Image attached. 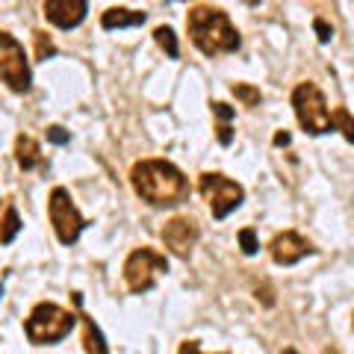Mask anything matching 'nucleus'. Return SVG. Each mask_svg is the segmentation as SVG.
<instances>
[{"label": "nucleus", "instance_id": "nucleus-23", "mask_svg": "<svg viewBox=\"0 0 354 354\" xmlns=\"http://www.w3.org/2000/svg\"><path fill=\"white\" fill-rule=\"evenodd\" d=\"M313 30H316V36H319V41H330V36H334V30H330L322 18H316L313 21Z\"/></svg>", "mask_w": 354, "mask_h": 354}, {"label": "nucleus", "instance_id": "nucleus-15", "mask_svg": "<svg viewBox=\"0 0 354 354\" xmlns=\"http://www.w3.org/2000/svg\"><path fill=\"white\" fill-rule=\"evenodd\" d=\"M21 230V218H18V209L15 204H6V213H3V221H0V245H9Z\"/></svg>", "mask_w": 354, "mask_h": 354}, {"label": "nucleus", "instance_id": "nucleus-30", "mask_svg": "<svg viewBox=\"0 0 354 354\" xmlns=\"http://www.w3.org/2000/svg\"><path fill=\"white\" fill-rule=\"evenodd\" d=\"M351 325H354V313H351Z\"/></svg>", "mask_w": 354, "mask_h": 354}, {"label": "nucleus", "instance_id": "nucleus-13", "mask_svg": "<svg viewBox=\"0 0 354 354\" xmlns=\"http://www.w3.org/2000/svg\"><path fill=\"white\" fill-rule=\"evenodd\" d=\"M15 160H18V165L24 171H32V169H39V165L44 162L41 160V148H39V142L32 139V136H21L15 139Z\"/></svg>", "mask_w": 354, "mask_h": 354}, {"label": "nucleus", "instance_id": "nucleus-11", "mask_svg": "<svg viewBox=\"0 0 354 354\" xmlns=\"http://www.w3.org/2000/svg\"><path fill=\"white\" fill-rule=\"evenodd\" d=\"M41 9H44V18H48L53 27L71 30L86 18L88 3L86 0H44Z\"/></svg>", "mask_w": 354, "mask_h": 354}, {"label": "nucleus", "instance_id": "nucleus-28", "mask_svg": "<svg viewBox=\"0 0 354 354\" xmlns=\"http://www.w3.org/2000/svg\"><path fill=\"white\" fill-rule=\"evenodd\" d=\"M283 354H295V351H292V348H286V351H283Z\"/></svg>", "mask_w": 354, "mask_h": 354}, {"label": "nucleus", "instance_id": "nucleus-2", "mask_svg": "<svg viewBox=\"0 0 354 354\" xmlns=\"http://www.w3.org/2000/svg\"><path fill=\"white\" fill-rule=\"evenodd\" d=\"M186 30L189 39L204 57H221V53H234L239 50V30L230 24V18L216 6L198 3L186 15Z\"/></svg>", "mask_w": 354, "mask_h": 354}, {"label": "nucleus", "instance_id": "nucleus-5", "mask_svg": "<svg viewBox=\"0 0 354 354\" xmlns=\"http://www.w3.org/2000/svg\"><path fill=\"white\" fill-rule=\"evenodd\" d=\"M165 272H169L165 254L153 248H136L124 263V283L133 295H142V292H151L157 278Z\"/></svg>", "mask_w": 354, "mask_h": 354}, {"label": "nucleus", "instance_id": "nucleus-17", "mask_svg": "<svg viewBox=\"0 0 354 354\" xmlns=\"http://www.w3.org/2000/svg\"><path fill=\"white\" fill-rule=\"evenodd\" d=\"M153 39H157V44H160L165 53H169L171 59H177L180 48H177V36H174V30H171V27H157V30H153Z\"/></svg>", "mask_w": 354, "mask_h": 354}, {"label": "nucleus", "instance_id": "nucleus-25", "mask_svg": "<svg viewBox=\"0 0 354 354\" xmlns=\"http://www.w3.org/2000/svg\"><path fill=\"white\" fill-rule=\"evenodd\" d=\"M177 354H201V346H198L195 339H186L183 346H180V351H177Z\"/></svg>", "mask_w": 354, "mask_h": 354}, {"label": "nucleus", "instance_id": "nucleus-18", "mask_svg": "<svg viewBox=\"0 0 354 354\" xmlns=\"http://www.w3.org/2000/svg\"><path fill=\"white\" fill-rule=\"evenodd\" d=\"M230 92H234L236 101H242L245 106H257L260 104V88H254L251 83H234L230 86Z\"/></svg>", "mask_w": 354, "mask_h": 354}, {"label": "nucleus", "instance_id": "nucleus-6", "mask_svg": "<svg viewBox=\"0 0 354 354\" xmlns=\"http://www.w3.org/2000/svg\"><path fill=\"white\" fill-rule=\"evenodd\" d=\"M198 189H201L204 201L209 204V209H213V218H227L234 209L245 201V189L230 180V177L218 174V171H204L201 177H198Z\"/></svg>", "mask_w": 354, "mask_h": 354}, {"label": "nucleus", "instance_id": "nucleus-21", "mask_svg": "<svg viewBox=\"0 0 354 354\" xmlns=\"http://www.w3.org/2000/svg\"><path fill=\"white\" fill-rule=\"evenodd\" d=\"M213 115L218 118V124H230V118H234V109H230L227 104L216 101V104H213Z\"/></svg>", "mask_w": 354, "mask_h": 354}, {"label": "nucleus", "instance_id": "nucleus-27", "mask_svg": "<svg viewBox=\"0 0 354 354\" xmlns=\"http://www.w3.org/2000/svg\"><path fill=\"white\" fill-rule=\"evenodd\" d=\"M322 354H339V351H334V348H325V351H322Z\"/></svg>", "mask_w": 354, "mask_h": 354}, {"label": "nucleus", "instance_id": "nucleus-9", "mask_svg": "<svg viewBox=\"0 0 354 354\" xmlns=\"http://www.w3.org/2000/svg\"><path fill=\"white\" fill-rule=\"evenodd\" d=\"M160 236H162V245L169 248L174 257L189 260L195 242H198V236H201V227H198V221L189 218V216H174L171 221H165Z\"/></svg>", "mask_w": 354, "mask_h": 354}, {"label": "nucleus", "instance_id": "nucleus-3", "mask_svg": "<svg viewBox=\"0 0 354 354\" xmlns=\"http://www.w3.org/2000/svg\"><path fill=\"white\" fill-rule=\"evenodd\" d=\"M77 322V316L62 310L59 304H50V301H41L32 307L30 319L24 322V330L32 346H50V342H59L71 334V328Z\"/></svg>", "mask_w": 354, "mask_h": 354}, {"label": "nucleus", "instance_id": "nucleus-19", "mask_svg": "<svg viewBox=\"0 0 354 354\" xmlns=\"http://www.w3.org/2000/svg\"><path fill=\"white\" fill-rule=\"evenodd\" d=\"M32 39H36V57H39V59H48V57H53V53H57L53 41L48 39V32L36 30V32H32Z\"/></svg>", "mask_w": 354, "mask_h": 354}, {"label": "nucleus", "instance_id": "nucleus-16", "mask_svg": "<svg viewBox=\"0 0 354 354\" xmlns=\"http://www.w3.org/2000/svg\"><path fill=\"white\" fill-rule=\"evenodd\" d=\"M330 124H334V130H339L342 136H346L351 145H354V118L348 115L346 106H337L334 113H330Z\"/></svg>", "mask_w": 354, "mask_h": 354}, {"label": "nucleus", "instance_id": "nucleus-8", "mask_svg": "<svg viewBox=\"0 0 354 354\" xmlns=\"http://www.w3.org/2000/svg\"><path fill=\"white\" fill-rule=\"evenodd\" d=\"M0 80L12 88V92H21V95L30 92V86H32L24 48L3 30H0Z\"/></svg>", "mask_w": 354, "mask_h": 354}, {"label": "nucleus", "instance_id": "nucleus-7", "mask_svg": "<svg viewBox=\"0 0 354 354\" xmlns=\"http://www.w3.org/2000/svg\"><path fill=\"white\" fill-rule=\"evenodd\" d=\"M48 216H50V225H53V230H57V236H59L62 245H74V242L80 239L83 227H86V218L80 216V209L74 207L68 189L57 186V189L50 192Z\"/></svg>", "mask_w": 354, "mask_h": 354}, {"label": "nucleus", "instance_id": "nucleus-14", "mask_svg": "<svg viewBox=\"0 0 354 354\" xmlns=\"http://www.w3.org/2000/svg\"><path fill=\"white\" fill-rule=\"evenodd\" d=\"M83 346H86V354H109L101 328H97L95 319H88V316H83Z\"/></svg>", "mask_w": 354, "mask_h": 354}, {"label": "nucleus", "instance_id": "nucleus-29", "mask_svg": "<svg viewBox=\"0 0 354 354\" xmlns=\"http://www.w3.org/2000/svg\"><path fill=\"white\" fill-rule=\"evenodd\" d=\"M0 295H3V283H0Z\"/></svg>", "mask_w": 354, "mask_h": 354}, {"label": "nucleus", "instance_id": "nucleus-22", "mask_svg": "<svg viewBox=\"0 0 354 354\" xmlns=\"http://www.w3.org/2000/svg\"><path fill=\"white\" fill-rule=\"evenodd\" d=\"M68 133H65L62 127H57V124H53V127H48V142H53V145H68Z\"/></svg>", "mask_w": 354, "mask_h": 354}, {"label": "nucleus", "instance_id": "nucleus-24", "mask_svg": "<svg viewBox=\"0 0 354 354\" xmlns=\"http://www.w3.org/2000/svg\"><path fill=\"white\" fill-rule=\"evenodd\" d=\"M216 130H218V142H221V145H230V142H234V130H230V124H218Z\"/></svg>", "mask_w": 354, "mask_h": 354}, {"label": "nucleus", "instance_id": "nucleus-20", "mask_svg": "<svg viewBox=\"0 0 354 354\" xmlns=\"http://www.w3.org/2000/svg\"><path fill=\"white\" fill-rule=\"evenodd\" d=\"M239 248H242V254H257V248H260V242H257V234H254V227H242L239 230Z\"/></svg>", "mask_w": 354, "mask_h": 354}, {"label": "nucleus", "instance_id": "nucleus-12", "mask_svg": "<svg viewBox=\"0 0 354 354\" xmlns=\"http://www.w3.org/2000/svg\"><path fill=\"white\" fill-rule=\"evenodd\" d=\"M148 21L145 12L139 9H124V6H113L101 15V27L104 30H124V27H142Z\"/></svg>", "mask_w": 354, "mask_h": 354}, {"label": "nucleus", "instance_id": "nucleus-1", "mask_svg": "<svg viewBox=\"0 0 354 354\" xmlns=\"http://www.w3.org/2000/svg\"><path fill=\"white\" fill-rule=\"evenodd\" d=\"M130 183L142 201L151 207H174L186 201L189 195V183H186L183 171L165 160H142L130 169Z\"/></svg>", "mask_w": 354, "mask_h": 354}, {"label": "nucleus", "instance_id": "nucleus-26", "mask_svg": "<svg viewBox=\"0 0 354 354\" xmlns=\"http://www.w3.org/2000/svg\"><path fill=\"white\" fill-rule=\"evenodd\" d=\"M274 145H290V133H274Z\"/></svg>", "mask_w": 354, "mask_h": 354}, {"label": "nucleus", "instance_id": "nucleus-4", "mask_svg": "<svg viewBox=\"0 0 354 354\" xmlns=\"http://www.w3.org/2000/svg\"><path fill=\"white\" fill-rule=\"evenodd\" d=\"M292 109H295V118L310 136H319V133H328L334 130L330 124V109L325 95L319 92L313 83H298L295 92H292Z\"/></svg>", "mask_w": 354, "mask_h": 354}, {"label": "nucleus", "instance_id": "nucleus-10", "mask_svg": "<svg viewBox=\"0 0 354 354\" xmlns=\"http://www.w3.org/2000/svg\"><path fill=\"white\" fill-rule=\"evenodd\" d=\"M269 251H272V260L278 266H295L298 260H304L307 254H313L316 248L310 245L301 234H295V230H283V234H278L272 239Z\"/></svg>", "mask_w": 354, "mask_h": 354}]
</instances>
